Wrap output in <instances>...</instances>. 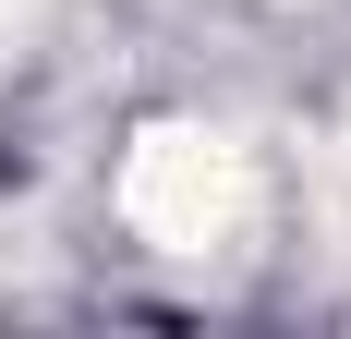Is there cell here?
<instances>
[{
  "label": "cell",
  "instance_id": "1",
  "mask_svg": "<svg viewBox=\"0 0 351 339\" xmlns=\"http://www.w3.org/2000/svg\"><path fill=\"white\" fill-rule=\"evenodd\" d=\"M121 218L158 255H230L254 218V158L230 134H206V121H158L121 158Z\"/></svg>",
  "mask_w": 351,
  "mask_h": 339
}]
</instances>
